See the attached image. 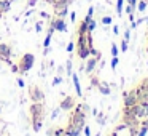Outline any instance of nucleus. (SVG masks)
<instances>
[{
    "mask_svg": "<svg viewBox=\"0 0 148 136\" xmlns=\"http://www.w3.org/2000/svg\"><path fill=\"white\" fill-rule=\"evenodd\" d=\"M67 74L69 75L73 74V71H72V59H69V61H67Z\"/></svg>",
    "mask_w": 148,
    "mask_h": 136,
    "instance_id": "obj_30",
    "label": "nucleus"
},
{
    "mask_svg": "<svg viewBox=\"0 0 148 136\" xmlns=\"http://www.w3.org/2000/svg\"><path fill=\"white\" fill-rule=\"evenodd\" d=\"M102 24H103V26H110V24H112V18H110V16H103L102 18Z\"/></svg>",
    "mask_w": 148,
    "mask_h": 136,
    "instance_id": "obj_26",
    "label": "nucleus"
},
{
    "mask_svg": "<svg viewBox=\"0 0 148 136\" xmlns=\"http://www.w3.org/2000/svg\"><path fill=\"white\" fill-rule=\"evenodd\" d=\"M61 82H62V78H61V77H56L53 83H54V85H58V83H61Z\"/></svg>",
    "mask_w": 148,
    "mask_h": 136,
    "instance_id": "obj_42",
    "label": "nucleus"
},
{
    "mask_svg": "<svg viewBox=\"0 0 148 136\" xmlns=\"http://www.w3.org/2000/svg\"><path fill=\"white\" fill-rule=\"evenodd\" d=\"M124 11H126V13H127V16H129V15H132V11H134V7H131V5H126V7H124Z\"/></svg>",
    "mask_w": 148,
    "mask_h": 136,
    "instance_id": "obj_29",
    "label": "nucleus"
},
{
    "mask_svg": "<svg viewBox=\"0 0 148 136\" xmlns=\"http://www.w3.org/2000/svg\"><path fill=\"white\" fill-rule=\"evenodd\" d=\"M29 114H30V117H45V106H43V103H32Z\"/></svg>",
    "mask_w": 148,
    "mask_h": 136,
    "instance_id": "obj_8",
    "label": "nucleus"
},
{
    "mask_svg": "<svg viewBox=\"0 0 148 136\" xmlns=\"http://www.w3.org/2000/svg\"><path fill=\"white\" fill-rule=\"evenodd\" d=\"M118 32H119V27L115 26V27H113V34H115V35H118Z\"/></svg>",
    "mask_w": 148,
    "mask_h": 136,
    "instance_id": "obj_45",
    "label": "nucleus"
},
{
    "mask_svg": "<svg viewBox=\"0 0 148 136\" xmlns=\"http://www.w3.org/2000/svg\"><path fill=\"white\" fill-rule=\"evenodd\" d=\"M11 72H13V74H18V72H19V67H18V64H11Z\"/></svg>",
    "mask_w": 148,
    "mask_h": 136,
    "instance_id": "obj_34",
    "label": "nucleus"
},
{
    "mask_svg": "<svg viewBox=\"0 0 148 136\" xmlns=\"http://www.w3.org/2000/svg\"><path fill=\"white\" fill-rule=\"evenodd\" d=\"M73 50H75V43H73V40H70V42H69V45H67V51L72 53Z\"/></svg>",
    "mask_w": 148,
    "mask_h": 136,
    "instance_id": "obj_28",
    "label": "nucleus"
},
{
    "mask_svg": "<svg viewBox=\"0 0 148 136\" xmlns=\"http://www.w3.org/2000/svg\"><path fill=\"white\" fill-rule=\"evenodd\" d=\"M35 29L40 32V31H42V23H37V24H35Z\"/></svg>",
    "mask_w": 148,
    "mask_h": 136,
    "instance_id": "obj_46",
    "label": "nucleus"
},
{
    "mask_svg": "<svg viewBox=\"0 0 148 136\" xmlns=\"http://www.w3.org/2000/svg\"><path fill=\"white\" fill-rule=\"evenodd\" d=\"M123 8H124V0H116V13H118V16L123 15Z\"/></svg>",
    "mask_w": 148,
    "mask_h": 136,
    "instance_id": "obj_23",
    "label": "nucleus"
},
{
    "mask_svg": "<svg viewBox=\"0 0 148 136\" xmlns=\"http://www.w3.org/2000/svg\"><path fill=\"white\" fill-rule=\"evenodd\" d=\"M45 2H46V3H49V5H51V7H54V5L58 3L59 0H45Z\"/></svg>",
    "mask_w": 148,
    "mask_h": 136,
    "instance_id": "obj_38",
    "label": "nucleus"
},
{
    "mask_svg": "<svg viewBox=\"0 0 148 136\" xmlns=\"http://www.w3.org/2000/svg\"><path fill=\"white\" fill-rule=\"evenodd\" d=\"M67 13H69V7H62V8L54 10V16H58V18H65Z\"/></svg>",
    "mask_w": 148,
    "mask_h": 136,
    "instance_id": "obj_18",
    "label": "nucleus"
},
{
    "mask_svg": "<svg viewBox=\"0 0 148 136\" xmlns=\"http://www.w3.org/2000/svg\"><path fill=\"white\" fill-rule=\"evenodd\" d=\"M18 85H19L21 88H23V87H26V85H24V82H23V78H18Z\"/></svg>",
    "mask_w": 148,
    "mask_h": 136,
    "instance_id": "obj_44",
    "label": "nucleus"
},
{
    "mask_svg": "<svg viewBox=\"0 0 148 136\" xmlns=\"http://www.w3.org/2000/svg\"><path fill=\"white\" fill-rule=\"evenodd\" d=\"M147 40H148V29H147Z\"/></svg>",
    "mask_w": 148,
    "mask_h": 136,
    "instance_id": "obj_50",
    "label": "nucleus"
},
{
    "mask_svg": "<svg viewBox=\"0 0 148 136\" xmlns=\"http://www.w3.org/2000/svg\"><path fill=\"white\" fill-rule=\"evenodd\" d=\"M147 133H148V128H145V126H138V130H137V135L135 136H147Z\"/></svg>",
    "mask_w": 148,
    "mask_h": 136,
    "instance_id": "obj_24",
    "label": "nucleus"
},
{
    "mask_svg": "<svg viewBox=\"0 0 148 136\" xmlns=\"http://www.w3.org/2000/svg\"><path fill=\"white\" fill-rule=\"evenodd\" d=\"M137 2L138 0H127V3L131 5V7H134V8H135V5H137Z\"/></svg>",
    "mask_w": 148,
    "mask_h": 136,
    "instance_id": "obj_39",
    "label": "nucleus"
},
{
    "mask_svg": "<svg viewBox=\"0 0 148 136\" xmlns=\"http://www.w3.org/2000/svg\"><path fill=\"white\" fill-rule=\"evenodd\" d=\"M118 62H119L118 56H113V59H112V69H115L116 66H118Z\"/></svg>",
    "mask_w": 148,
    "mask_h": 136,
    "instance_id": "obj_31",
    "label": "nucleus"
},
{
    "mask_svg": "<svg viewBox=\"0 0 148 136\" xmlns=\"http://www.w3.org/2000/svg\"><path fill=\"white\" fill-rule=\"evenodd\" d=\"M145 51H147V55H148V45H147V48H145Z\"/></svg>",
    "mask_w": 148,
    "mask_h": 136,
    "instance_id": "obj_49",
    "label": "nucleus"
},
{
    "mask_svg": "<svg viewBox=\"0 0 148 136\" xmlns=\"http://www.w3.org/2000/svg\"><path fill=\"white\" fill-rule=\"evenodd\" d=\"M134 112H135V117L138 120L148 117V103H137L134 106Z\"/></svg>",
    "mask_w": 148,
    "mask_h": 136,
    "instance_id": "obj_6",
    "label": "nucleus"
},
{
    "mask_svg": "<svg viewBox=\"0 0 148 136\" xmlns=\"http://www.w3.org/2000/svg\"><path fill=\"white\" fill-rule=\"evenodd\" d=\"M0 136H8V133H7V131H5V130H3V131L0 133Z\"/></svg>",
    "mask_w": 148,
    "mask_h": 136,
    "instance_id": "obj_47",
    "label": "nucleus"
},
{
    "mask_svg": "<svg viewBox=\"0 0 148 136\" xmlns=\"http://www.w3.org/2000/svg\"><path fill=\"white\" fill-rule=\"evenodd\" d=\"M92 13H94V8H92V7H89V10H88L86 16H91V18H92Z\"/></svg>",
    "mask_w": 148,
    "mask_h": 136,
    "instance_id": "obj_40",
    "label": "nucleus"
},
{
    "mask_svg": "<svg viewBox=\"0 0 148 136\" xmlns=\"http://www.w3.org/2000/svg\"><path fill=\"white\" fill-rule=\"evenodd\" d=\"M134 90H135V94H137L138 103H148V90L142 88L140 85H137V87H135Z\"/></svg>",
    "mask_w": 148,
    "mask_h": 136,
    "instance_id": "obj_12",
    "label": "nucleus"
},
{
    "mask_svg": "<svg viewBox=\"0 0 148 136\" xmlns=\"http://www.w3.org/2000/svg\"><path fill=\"white\" fill-rule=\"evenodd\" d=\"M121 51H127V40H124V39L121 42Z\"/></svg>",
    "mask_w": 148,
    "mask_h": 136,
    "instance_id": "obj_32",
    "label": "nucleus"
},
{
    "mask_svg": "<svg viewBox=\"0 0 148 136\" xmlns=\"http://www.w3.org/2000/svg\"><path fill=\"white\" fill-rule=\"evenodd\" d=\"M83 131H84V135H86V136H91V130H89V126H88V125H84Z\"/></svg>",
    "mask_w": 148,
    "mask_h": 136,
    "instance_id": "obj_37",
    "label": "nucleus"
},
{
    "mask_svg": "<svg viewBox=\"0 0 148 136\" xmlns=\"http://www.w3.org/2000/svg\"><path fill=\"white\" fill-rule=\"evenodd\" d=\"M30 120H32V130L35 133H38L40 130H42V126H43L45 117H30Z\"/></svg>",
    "mask_w": 148,
    "mask_h": 136,
    "instance_id": "obj_13",
    "label": "nucleus"
},
{
    "mask_svg": "<svg viewBox=\"0 0 148 136\" xmlns=\"http://www.w3.org/2000/svg\"><path fill=\"white\" fill-rule=\"evenodd\" d=\"M34 62H35V56H34L32 53H24V55L21 56L19 62H18V67H19V72H18V74H26V72H29L30 69H32Z\"/></svg>",
    "mask_w": 148,
    "mask_h": 136,
    "instance_id": "obj_3",
    "label": "nucleus"
},
{
    "mask_svg": "<svg viewBox=\"0 0 148 136\" xmlns=\"http://www.w3.org/2000/svg\"><path fill=\"white\" fill-rule=\"evenodd\" d=\"M49 26H53L56 31H59V32H65V31H67V24L64 23V18L54 16L51 21H49Z\"/></svg>",
    "mask_w": 148,
    "mask_h": 136,
    "instance_id": "obj_9",
    "label": "nucleus"
},
{
    "mask_svg": "<svg viewBox=\"0 0 148 136\" xmlns=\"http://www.w3.org/2000/svg\"><path fill=\"white\" fill-rule=\"evenodd\" d=\"M89 82H91V88H97L99 83H100V80L97 78V75H94V74H89Z\"/></svg>",
    "mask_w": 148,
    "mask_h": 136,
    "instance_id": "obj_20",
    "label": "nucleus"
},
{
    "mask_svg": "<svg viewBox=\"0 0 148 136\" xmlns=\"http://www.w3.org/2000/svg\"><path fill=\"white\" fill-rule=\"evenodd\" d=\"M96 136H100V133H97V135H96Z\"/></svg>",
    "mask_w": 148,
    "mask_h": 136,
    "instance_id": "obj_53",
    "label": "nucleus"
},
{
    "mask_svg": "<svg viewBox=\"0 0 148 136\" xmlns=\"http://www.w3.org/2000/svg\"><path fill=\"white\" fill-rule=\"evenodd\" d=\"M0 112H2V104H0Z\"/></svg>",
    "mask_w": 148,
    "mask_h": 136,
    "instance_id": "obj_51",
    "label": "nucleus"
},
{
    "mask_svg": "<svg viewBox=\"0 0 148 136\" xmlns=\"http://www.w3.org/2000/svg\"><path fill=\"white\" fill-rule=\"evenodd\" d=\"M51 37H53V32H48V34H46V37H45V42H43V46H45V55L48 53V50H49V42H51Z\"/></svg>",
    "mask_w": 148,
    "mask_h": 136,
    "instance_id": "obj_21",
    "label": "nucleus"
},
{
    "mask_svg": "<svg viewBox=\"0 0 148 136\" xmlns=\"http://www.w3.org/2000/svg\"><path fill=\"white\" fill-rule=\"evenodd\" d=\"M110 136H115V133H112V135H110Z\"/></svg>",
    "mask_w": 148,
    "mask_h": 136,
    "instance_id": "obj_52",
    "label": "nucleus"
},
{
    "mask_svg": "<svg viewBox=\"0 0 148 136\" xmlns=\"http://www.w3.org/2000/svg\"><path fill=\"white\" fill-rule=\"evenodd\" d=\"M138 85H140L142 88H145V90H148V77H143V78L140 80V83H138Z\"/></svg>",
    "mask_w": 148,
    "mask_h": 136,
    "instance_id": "obj_25",
    "label": "nucleus"
},
{
    "mask_svg": "<svg viewBox=\"0 0 148 136\" xmlns=\"http://www.w3.org/2000/svg\"><path fill=\"white\" fill-rule=\"evenodd\" d=\"M140 125H142V126H145V128H148V117H145V119H142V120H140Z\"/></svg>",
    "mask_w": 148,
    "mask_h": 136,
    "instance_id": "obj_33",
    "label": "nucleus"
},
{
    "mask_svg": "<svg viewBox=\"0 0 148 136\" xmlns=\"http://www.w3.org/2000/svg\"><path fill=\"white\" fill-rule=\"evenodd\" d=\"M99 61H100L99 56H89V59H88L86 66H84V71H86V74H88V75L94 72V69H96V66H97V64H99Z\"/></svg>",
    "mask_w": 148,
    "mask_h": 136,
    "instance_id": "obj_11",
    "label": "nucleus"
},
{
    "mask_svg": "<svg viewBox=\"0 0 148 136\" xmlns=\"http://www.w3.org/2000/svg\"><path fill=\"white\" fill-rule=\"evenodd\" d=\"M10 58H11V46L8 43H0V61L11 66L13 62L10 61Z\"/></svg>",
    "mask_w": 148,
    "mask_h": 136,
    "instance_id": "obj_5",
    "label": "nucleus"
},
{
    "mask_svg": "<svg viewBox=\"0 0 148 136\" xmlns=\"http://www.w3.org/2000/svg\"><path fill=\"white\" fill-rule=\"evenodd\" d=\"M123 96H124V98H123V104H124L126 107H132V106H135V104L138 103L137 94H135V90L127 91V93H124Z\"/></svg>",
    "mask_w": 148,
    "mask_h": 136,
    "instance_id": "obj_7",
    "label": "nucleus"
},
{
    "mask_svg": "<svg viewBox=\"0 0 148 136\" xmlns=\"http://www.w3.org/2000/svg\"><path fill=\"white\" fill-rule=\"evenodd\" d=\"M103 122H105V115H103V114H97V123L103 125Z\"/></svg>",
    "mask_w": 148,
    "mask_h": 136,
    "instance_id": "obj_27",
    "label": "nucleus"
},
{
    "mask_svg": "<svg viewBox=\"0 0 148 136\" xmlns=\"http://www.w3.org/2000/svg\"><path fill=\"white\" fill-rule=\"evenodd\" d=\"M2 16H3V13H2V11H0V19H2Z\"/></svg>",
    "mask_w": 148,
    "mask_h": 136,
    "instance_id": "obj_48",
    "label": "nucleus"
},
{
    "mask_svg": "<svg viewBox=\"0 0 148 136\" xmlns=\"http://www.w3.org/2000/svg\"><path fill=\"white\" fill-rule=\"evenodd\" d=\"M97 90H99L102 94H110V87H108V83H105V82H100L99 87H97Z\"/></svg>",
    "mask_w": 148,
    "mask_h": 136,
    "instance_id": "obj_19",
    "label": "nucleus"
},
{
    "mask_svg": "<svg viewBox=\"0 0 148 136\" xmlns=\"http://www.w3.org/2000/svg\"><path fill=\"white\" fill-rule=\"evenodd\" d=\"M75 19H77V15H75V13H70V21H72V23H75Z\"/></svg>",
    "mask_w": 148,
    "mask_h": 136,
    "instance_id": "obj_43",
    "label": "nucleus"
},
{
    "mask_svg": "<svg viewBox=\"0 0 148 136\" xmlns=\"http://www.w3.org/2000/svg\"><path fill=\"white\" fill-rule=\"evenodd\" d=\"M35 3H37V0H29V2H27L29 7H35Z\"/></svg>",
    "mask_w": 148,
    "mask_h": 136,
    "instance_id": "obj_41",
    "label": "nucleus"
},
{
    "mask_svg": "<svg viewBox=\"0 0 148 136\" xmlns=\"http://www.w3.org/2000/svg\"><path fill=\"white\" fill-rule=\"evenodd\" d=\"M29 98L32 103H43L45 101V94L37 85H29Z\"/></svg>",
    "mask_w": 148,
    "mask_h": 136,
    "instance_id": "obj_4",
    "label": "nucleus"
},
{
    "mask_svg": "<svg viewBox=\"0 0 148 136\" xmlns=\"http://www.w3.org/2000/svg\"><path fill=\"white\" fill-rule=\"evenodd\" d=\"M64 130H65V135H67V136H80V135H81V133L78 131V130L75 128V126L72 125L70 122H69L67 125L64 126Z\"/></svg>",
    "mask_w": 148,
    "mask_h": 136,
    "instance_id": "obj_14",
    "label": "nucleus"
},
{
    "mask_svg": "<svg viewBox=\"0 0 148 136\" xmlns=\"http://www.w3.org/2000/svg\"><path fill=\"white\" fill-rule=\"evenodd\" d=\"M89 110V106L86 103H80V104H75V107L72 109V114H70V119L69 122L78 130V131H83L84 125H86V114Z\"/></svg>",
    "mask_w": 148,
    "mask_h": 136,
    "instance_id": "obj_1",
    "label": "nucleus"
},
{
    "mask_svg": "<svg viewBox=\"0 0 148 136\" xmlns=\"http://www.w3.org/2000/svg\"><path fill=\"white\" fill-rule=\"evenodd\" d=\"M88 32V26H86V21H80V23H78V27H77V35H83V34H86Z\"/></svg>",
    "mask_w": 148,
    "mask_h": 136,
    "instance_id": "obj_15",
    "label": "nucleus"
},
{
    "mask_svg": "<svg viewBox=\"0 0 148 136\" xmlns=\"http://www.w3.org/2000/svg\"><path fill=\"white\" fill-rule=\"evenodd\" d=\"M75 104H77V101H75L73 96H65L64 99L61 101L59 107H61V110H72L75 107Z\"/></svg>",
    "mask_w": 148,
    "mask_h": 136,
    "instance_id": "obj_10",
    "label": "nucleus"
},
{
    "mask_svg": "<svg viewBox=\"0 0 148 136\" xmlns=\"http://www.w3.org/2000/svg\"><path fill=\"white\" fill-rule=\"evenodd\" d=\"M112 55L113 56H118V46H116V45H112Z\"/></svg>",
    "mask_w": 148,
    "mask_h": 136,
    "instance_id": "obj_35",
    "label": "nucleus"
},
{
    "mask_svg": "<svg viewBox=\"0 0 148 136\" xmlns=\"http://www.w3.org/2000/svg\"><path fill=\"white\" fill-rule=\"evenodd\" d=\"M123 125L124 126H129V128H138L140 126V120L135 117V112H134V106L132 107H123Z\"/></svg>",
    "mask_w": 148,
    "mask_h": 136,
    "instance_id": "obj_2",
    "label": "nucleus"
},
{
    "mask_svg": "<svg viewBox=\"0 0 148 136\" xmlns=\"http://www.w3.org/2000/svg\"><path fill=\"white\" fill-rule=\"evenodd\" d=\"M147 5H148V0H140V2H137V10L140 11V13H143L145 10H147Z\"/></svg>",
    "mask_w": 148,
    "mask_h": 136,
    "instance_id": "obj_22",
    "label": "nucleus"
},
{
    "mask_svg": "<svg viewBox=\"0 0 148 136\" xmlns=\"http://www.w3.org/2000/svg\"><path fill=\"white\" fill-rule=\"evenodd\" d=\"M129 39H131V31L126 29V32H124V40H127V42H129Z\"/></svg>",
    "mask_w": 148,
    "mask_h": 136,
    "instance_id": "obj_36",
    "label": "nucleus"
},
{
    "mask_svg": "<svg viewBox=\"0 0 148 136\" xmlns=\"http://www.w3.org/2000/svg\"><path fill=\"white\" fill-rule=\"evenodd\" d=\"M62 136H67V135H65V133H64V135H62Z\"/></svg>",
    "mask_w": 148,
    "mask_h": 136,
    "instance_id": "obj_54",
    "label": "nucleus"
},
{
    "mask_svg": "<svg viewBox=\"0 0 148 136\" xmlns=\"http://www.w3.org/2000/svg\"><path fill=\"white\" fill-rule=\"evenodd\" d=\"M72 78H73V87H75V90H77V94H78V98H81V87H80V78H78V75L77 74H72Z\"/></svg>",
    "mask_w": 148,
    "mask_h": 136,
    "instance_id": "obj_16",
    "label": "nucleus"
},
{
    "mask_svg": "<svg viewBox=\"0 0 148 136\" xmlns=\"http://www.w3.org/2000/svg\"><path fill=\"white\" fill-rule=\"evenodd\" d=\"M10 7H11V2H10V0H0V11H2L3 15L10 11Z\"/></svg>",
    "mask_w": 148,
    "mask_h": 136,
    "instance_id": "obj_17",
    "label": "nucleus"
}]
</instances>
